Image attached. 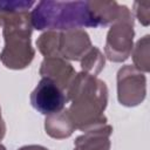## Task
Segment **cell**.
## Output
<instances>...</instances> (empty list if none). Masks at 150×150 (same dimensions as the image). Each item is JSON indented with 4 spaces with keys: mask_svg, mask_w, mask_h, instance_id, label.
Segmentation results:
<instances>
[{
    "mask_svg": "<svg viewBox=\"0 0 150 150\" xmlns=\"http://www.w3.org/2000/svg\"><path fill=\"white\" fill-rule=\"evenodd\" d=\"M45 130L48 136L55 139H63L71 136L75 131V127L68 109H62L59 112L46 116Z\"/></svg>",
    "mask_w": 150,
    "mask_h": 150,
    "instance_id": "11",
    "label": "cell"
},
{
    "mask_svg": "<svg viewBox=\"0 0 150 150\" xmlns=\"http://www.w3.org/2000/svg\"><path fill=\"white\" fill-rule=\"evenodd\" d=\"M5 134H6V124L1 116V108H0V141L5 137Z\"/></svg>",
    "mask_w": 150,
    "mask_h": 150,
    "instance_id": "18",
    "label": "cell"
},
{
    "mask_svg": "<svg viewBox=\"0 0 150 150\" xmlns=\"http://www.w3.org/2000/svg\"><path fill=\"white\" fill-rule=\"evenodd\" d=\"M35 5V1H16V0H6L0 1V13L18 12V11H29Z\"/></svg>",
    "mask_w": 150,
    "mask_h": 150,
    "instance_id": "15",
    "label": "cell"
},
{
    "mask_svg": "<svg viewBox=\"0 0 150 150\" xmlns=\"http://www.w3.org/2000/svg\"><path fill=\"white\" fill-rule=\"evenodd\" d=\"M112 127L108 123L86 131L74 142V150H110Z\"/></svg>",
    "mask_w": 150,
    "mask_h": 150,
    "instance_id": "9",
    "label": "cell"
},
{
    "mask_svg": "<svg viewBox=\"0 0 150 150\" xmlns=\"http://www.w3.org/2000/svg\"><path fill=\"white\" fill-rule=\"evenodd\" d=\"M150 36L144 35L142 39H139L136 45L132 48V61L134 67H136L142 73H148L150 70Z\"/></svg>",
    "mask_w": 150,
    "mask_h": 150,
    "instance_id": "12",
    "label": "cell"
},
{
    "mask_svg": "<svg viewBox=\"0 0 150 150\" xmlns=\"http://www.w3.org/2000/svg\"><path fill=\"white\" fill-rule=\"evenodd\" d=\"M81 63V70L83 73H87L93 76H97L101 70L104 68L105 64V57L102 54V52L93 46L89 52L83 56V59L80 61Z\"/></svg>",
    "mask_w": 150,
    "mask_h": 150,
    "instance_id": "13",
    "label": "cell"
},
{
    "mask_svg": "<svg viewBox=\"0 0 150 150\" xmlns=\"http://www.w3.org/2000/svg\"><path fill=\"white\" fill-rule=\"evenodd\" d=\"M66 95L70 101L68 112L75 129L86 132L107 124L103 112L108 103V87L97 76L76 73Z\"/></svg>",
    "mask_w": 150,
    "mask_h": 150,
    "instance_id": "1",
    "label": "cell"
},
{
    "mask_svg": "<svg viewBox=\"0 0 150 150\" xmlns=\"http://www.w3.org/2000/svg\"><path fill=\"white\" fill-rule=\"evenodd\" d=\"M60 32L47 30L36 40V47L45 57H60L59 55Z\"/></svg>",
    "mask_w": 150,
    "mask_h": 150,
    "instance_id": "14",
    "label": "cell"
},
{
    "mask_svg": "<svg viewBox=\"0 0 150 150\" xmlns=\"http://www.w3.org/2000/svg\"><path fill=\"white\" fill-rule=\"evenodd\" d=\"M0 27L5 39L0 61L9 69L27 68L35 56L30 40L33 26L29 11L0 13Z\"/></svg>",
    "mask_w": 150,
    "mask_h": 150,
    "instance_id": "3",
    "label": "cell"
},
{
    "mask_svg": "<svg viewBox=\"0 0 150 150\" xmlns=\"http://www.w3.org/2000/svg\"><path fill=\"white\" fill-rule=\"evenodd\" d=\"M91 47L89 34L84 29L60 32L59 55L67 61H81Z\"/></svg>",
    "mask_w": 150,
    "mask_h": 150,
    "instance_id": "7",
    "label": "cell"
},
{
    "mask_svg": "<svg viewBox=\"0 0 150 150\" xmlns=\"http://www.w3.org/2000/svg\"><path fill=\"white\" fill-rule=\"evenodd\" d=\"M149 7H150V2L149 1H135L134 4V12L136 18L138 19V21L143 25V26H149L150 22V12H149Z\"/></svg>",
    "mask_w": 150,
    "mask_h": 150,
    "instance_id": "16",
    "label": "cell"
},
{
    "mask_svg": "<svg viewBox=\"0 0 150 150\" xmlns=\"http://www.w3.org/2000/svg\"><path fill=\"white\" fill-rule=\"evenodd\" d=\"M30 19L33 28L46 32L98 27L88 1H39L30 12Z\"/></svg>",
    "mask_w": 150,
    "mask_h": 150,
    "instance_id": "2",
    "label": "cell"
},
{
    "mask_svg": "<svg viewBox=\"0 0 150 150\" xmlns=\"http://www.w3.org/2000/svg\"><path fill=\"white\" fill-rule=\"evenodd\" d=\"M117 100L124 107H136L146 96V77L144 73L131 64L123 66L117 71Z\"/></svg>",
    "mask_w": 150,
    "mask_h": 150,
    "instance_id": "5",
    "label": "cell"
},
{
    "mask_svg": "<svg viewBox=\"0 0 150 150\" xmlns=\"http://www.w3.org/2000/svg\"><path fill=\"white\" fill-rule=\"evenodd\" d=\"M68 102L66 93L52 80L42 77L30 94V104L42 115H52L61 111Z\"/></svg>",
    "mask_w": 150,
    "mask_h": 150,
    "instance_id": "6",
    "label": "cell"
},
{
    "mask_svg": "<svg viewBox=\"0 0 150 150\" xmlns=\"http://www.w3.org/2000/svg\"><path fill=\"white\" fill-rule=\"evenodd\" d=\"M134 16L129 12L117 20L108 30L104 54L111 62H124L131 55L134 48Z\"/></svg>",
    "mask_w": 150,
    "mask_h": 150,
    "instance_id": "4",
    "label": "cell"
},
{
    "mask_svg": "<svg viewBox=\"0 0 150 150\" xmlns=\"http://www.w3.org/2000/svg\"><path fill=\"white\" fill-rule=\"evenodd\" d=\"M39 74L42 77L52 80L64 93L69 88L76 75V70L67 60L62 57H45L41 62Z\"/></svg>",
    "mask_w": 150,
    "mask_h": 150,
    "instance_id": "8",
    "label": "cell"
},
{
    "mask_svg": "<svg viewBox=\"0 0 150 150\" xmlns=\"http://www.w3.org/2000/svg\"><path fill=\"white\" fill-rule=\"evenodd\" d=\"M88 5L98 22V27L112 25L130 12L127 6L118 5L116 1H88Z\"/></svg>",
    "mask_w": 150,
    "mask_h": 150,
    "instance_id": "10",
    "label": "cell"
},
{
    "mask_svg": "<svg viewBox=\"0 0 150 150\" xmlns=\"http://www.w3.org/2000/svg\"><path fill=\"white\" fill-rule=\"evenodd\" d=\"M0 150H6V148H5L2 144H0Z\"/></svg>",
    "mask_w": 150,
    "mask_h": 150,
    "instance_id": "19",
    "label": "cell"
},
{
    "mask_svg": "<svg viewBox=\"0 0 150 150\" xmlns=\"http://www.w3.org/2000/svg\"><path fill=\"white\" fill-rule=\"evenodd\" d=\"M18 150H49L42 145H36V144H30V145H23L19 148Z\"/></svg>",
    "mask_w": 150,
    "mask_h": 150,
    "instance_id": "17",
    "label": "cell"
}]
</instances>
